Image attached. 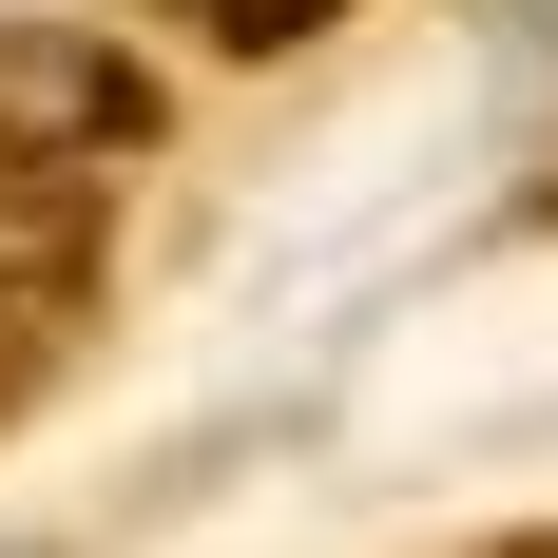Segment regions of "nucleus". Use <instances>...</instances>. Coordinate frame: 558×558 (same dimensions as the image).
Listing matches in <instances>:
<instances>
[{"label":"nucleus","mask_w":558,"mask_h":558,"mask_svg":"<svg viewBox=\"0 0 558 558\" xmlns=\"http://www.w3.org/2000/svg\"><path fill=\"white\" fill-rule=\"evenodd\" d=\"M97 231H116V173H97V155L0 135V404L77 347V308H97Z\"/></svg>","instance_id":"1"},{"label":"nucleus","mask_w":558,"mask_h":558,"mask_svg":"<svg viewBox=\"0 0 558 558\" xmlns=\"http://www.w3.org/2000/svg\"><path fill=\"white\" fill-rule=\"evenodd\" d=\"M135 20H173V39H213V58H308L347 0H135Z\"/></svg>","instance_id":"2"},{"label":"nucleus","mask_w":558,"mask_h":558,"mask_svg":"<svg viewBox=\"0 0 558 558\" xmlns=\"http://www.w3.org/2000/svg\"><path fill=\"white\" fill-rule=\"evenodd\" d=\"M520 213H539V231H558V135H539V193H520Z\"/></svg>","instance_id":"3"},{"label":"nucleus","mask_w":558,"mask_h":558,"mask_svg":"<svg viewBox=\"0 0 558 558\" xmlns=\"http://www.w3.org/2000/svg\"><path fill=\"white\" fill-rule=\"evenodd\" d=\"M482 558H558V539H482Z\"/></svg>","instance_id":"4"}]
</instances>
